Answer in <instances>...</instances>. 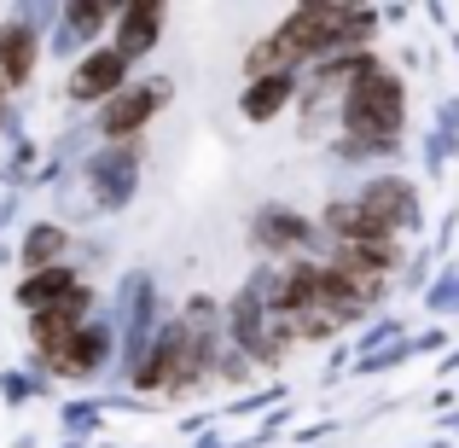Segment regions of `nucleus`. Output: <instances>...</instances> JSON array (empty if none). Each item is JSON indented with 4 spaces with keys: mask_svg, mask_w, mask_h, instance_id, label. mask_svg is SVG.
<instances>
[{
    "mask_svg": "<svg viewBox=\"0 0 459 448\" xmlns=\"http://www.w3.org/2000/svg\"><path fill=\"white\" fill-rule=\"evenodd\" d=\"M157 100H163V82H146L140 93H123V100H111V105H105V135H134V128L157 111Z\"/></svg>",
    "mask_w": 459,
    "mask_h": 448,
    "instance_id": "3",
    "label": "nucleus"
},
{
    "mask_svg": "<svg viewBox=\"0 0 459 448\" xmlns=\"http://www.w3.org/2000/svg\"><path fill=\"white\" fill-rule=\"evenodd\" d=\"M395 123H402V88H395V76H355V88H349V128L355 135H372V140H390Z\"/></svg>",
    "mask_w": 459,
    "mask_h": 448,
    "instance_id": "1",
    "label": "nucleus"
},
{
    "mask_svg": "<svg viewBox=\"0 0 459 448\" xmlns=\"http://www.w3.org/2000/svg\"><path fill=\"white\" fill-rule=\"evenodd\" d=\"M58 245H65V239H58V233H41V239H30V262H35V257H53Z\"/></svg>",
    "mask_w": 459,
    "mask_h": 448,
    "instance_id": "8",
    "label": "nucleus"
},
{
    "mask_svg": "<svg viewBox=\"0 0 459 448\" xmlns=\"http://www.w3.org/2000/svg\"><path fill=\"white\" fill-rule=\"evenodd\" d=\"M285 93H291V82H285V76H268V82H256V88L245 93V111L262 123V117H273L285 105Z\"/></svg>",
    "mask_w": 459,
    "mask_h": 448,
    "instance_id": "7",
    "label": "nucleus"
},
{
    "mask_svg": "<svg viewBox=\"0 0 459 448\" xmlns=\"http://www.w3.org/2000/svg\"><path fill=\"white\" fill-rule=\"evenodd\" d=\"M123 70H128V58H123V53H93V58H82V65H76L70 88H76L82 100H100V93L123 88Z\"/></svg>",
    "mask_w": 459,
    "mask_h": 448,
    "instance_id": "2",
    "label": "nucleus"
},
{
    "mask_svg": "<svg viewBox=\"0 0 459 448\" xmlns=\"http://www.w3.org/2000/svg\"><path fill=\"white\" fill-rule=\"evenodd\" d=\"M355 210H360V215H367V222H372V227H378V233H384V239H390V233H395V227H402V222H407V187H395V180H384V187H372V192H367V198H360V204H355Z\"/></svg>",
    "mask_w": 459,
    "mask_h": 448,
    "instance_id": "4",
    "label": "nucleus"
},
{
    "mask_svg": "<svg viewBox=\"0 0 459 448\" xmlns=\"http://www.w3.org/2000/svg\"><path fill=\"white\" fill-rule=\"evenodd\" d=\"M157 23H163V12H157V6H134V12H128V18H123V47H117V53H146V47L157 41Z\"/></svg>",
    "mask_w": 459,
    "mask_h": 448,
    "instance_id": "6",
    "label": "nucleus"
},
{
    "mask_svg": "<svg viewBox=\"0 0 459 448\" xmlns=\"http://www.w3.org/2000/svg\"><path fill=\"white\" fill-rule=\"evenodd\" d=\"M30 65H35V41L23 30H6V35H0V82L18 88V82L30 76Z\"/></svg>",
    "mask_w": 459,
    "mask_h": 448,
    "instance_id": "5",
    "label": "nucleus"
}]
</instances>
